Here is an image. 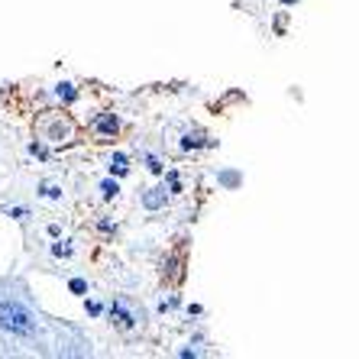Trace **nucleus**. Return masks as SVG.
Masks as SVG:
<instances>
[{
    "mask_svg": "<svg viewBox=\"0 0 359 359\" xmlns=\"http://www.w3.org/2000/svg\"><path fill=\"white\" fill-rule=\"evenodd\" d=\"M142 201H146V208L156 210V208H162V204H165V191H162V188H152V191L146 194Z\"/></svg>",
    "mask_w": 359,
    "mask_h": 359,
    "instance_id": "3",
    "label": "nucleus"
},
{
    "mask_svg": "<svg viewBox=\"0 0 359 359\" xmlns=\"http://www.w3.org/2000/svg\"><path fill=\"white\" fill-rule=\"evenodd\" d=\"M72 292H75V294L84 292V282H81V278H72Z\"/></svg>",
    "mask_w": 359,
    "mask_h": 359,
    "instance_id": "8",
    "label": "nucleus"
},
{
    "mask_svg": "<svg viewBox=\"0 0 359 359\" xmlns=\"http://www.w3.org/2000/svg\"><path fill=\"white\" fill-rule=\"evenodd\" d=\"M0 327L10 334L29 337L33 334V318H29V311L13 304V301H0Z\"/></svg>",
    "mask_w": 359,
    "mask_h": 359,
    "instance_id": "1",
    "label": "nucleus"
},
{
    "mask_svg": "<svg viewBox=\"0 0 359 359\" xmlns=\"http://www.w3.org/2000/svg\"><path fill=\"white\" fill-rule=\"evenodd\" d=\"M149 168H152V172H162V165H159V159H156V156H149Z\"/></svg>",
    "mask_w": 359,
    "mask_h": 359,
    "instance_id": "9",
    "label": "nucleus"
},
{
    "mask_svg": "<svg viewBox=\"0 0 359 359\" xmlns=\"http://www.w3.org/2000/svg\"><path fill=\"white\" fill-rule=\"evenodd\" d=\"M100 191H104V198H117L120 188H117V182H104L100 184Z\"/></svg>",
    "mask_w": 359,
    "mask_h": 359,
    "instance_id": "6",
    "label": "nucleus"
},
{
    "mask_svg": "<svg viewBox=\"0 0 359 359\" xmlns=\"http://www.w3.org/2000/svg\"><path fill=\"white\" fill-rule=\"evenodd\" d=\"M126 156H114V162H110V172H117V175H126Z\"/></svg>",
    "mask_w": 359,
    "mask_h": 359,
    "instance_id": "4",
    "label": "nucleus"
},
{
    "mask_svg": "<svg viewBox=\"0 0 359 359\" xmlns=\"http://www.w3.org/2000/svg\"><path fill=\"white\" fill-rule=\"evenodd\" d=\"M94 130H97V133H104V136H114V133H117V120H114V117H97Z\"/></svg>",
    "mask_w": 359,
    "mask_h": 359,
    "instance_id": "2",
    "label": "nucleus"
},
{
    "mask_svg": "<svg viewBox=\"0 0 359 359\" xmlns=\"http://www.w3.org/2000/svg\"><path fill=\"white\" fill-rule=\"evenodd\" d=\"M114 314H117V318H120V324H123V327H133V318L126 314V308H123V304H114Z\"/></svg>",
    "mask_w": 359,
    "mask_h": 359,
    "instance_id": "5",
    "label": "nucleus"
},
{
    "mask_svg": "<svg viewBox=\"0 0 359 359\" xmlns=\"http://www.w3.org/2000/svg\"><path fill=\"white\" fill-rule=\"evenodd\" d=\"M59 94H62V97H65V100H72V97H75V91H72V84H62V88H59Z\"/></svg>",
    "mask_w": 359,
    "mask_h": 359,
    "instance_id": "7",
    "label": "nucleus"
}]
</instances>
